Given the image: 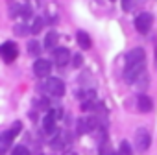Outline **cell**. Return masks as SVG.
I'll return each instance as SVG.
<instances>
[{
    "label": "cell",
    "instance_id": "7a4b0ae2",
    "mask_svg": "<svg viewBox=\"0 0 157 155\" xmlns=\"http://www.w3.org/2000/svg\"><path fill=\"white\" fill-rule=\"evenodd\" d=\"M43 89H44L50 96H56V98H61V96L65 94V91H67L65 83L59 80V78H48V80L44 81V85H43Z\"/></svg>",
    "mask_w": 157,
    "mask_h": 155
},
{
    "label": "cell",
    "instance_id": "484cf974",
    "mask_svg": "<svg viewBox=\"0 0 157 155\" xmlns=\"http://www.w3.org/2000/svg\"><path fill=\"white\" fill-rule=\"evenodd\" d=\"M41 155H43V153H41Z\"/></svg>",
    "mask_w": 157,
    "mask_h": 155
},
{
    "label": "cell",
    "instance_id": "603a6c76",
    "mask_svg": "<svg viewBox=\"0 0 157 155\" xmlns=\"http://www.w3.org/2000/svg\"><path fill=\"white\" fill-rule=\"evenodd\" d=\"M122 8H124L126 11H129V9H131V0H122Z\"/></svg>",
    "mask_w": 157,
    "mask_h": 155
},
{
    "label": "cell",
    "instance_id": "ffe728a7",
    "mask_svg": "<svg viewBox=\"0 0 157 155\" xmlns=\"http://www.w3.org/2000/svg\"><path fill=\"white\" fill-rule=\"evenodd\" d=\"M11 155H32V153H30V149L26 146H15L13 151H11Z\"/></svg>",
    "mask_w": 157,
    "mask_h": 155
},
{
    "label": "cell",
    "instance_id": "30bf717a",
    "mask_svg": "<svg viewBox=\"0 0 157 155\" xmlns=\"http://www.w3.org/2000/svg\"><path fill=\"white\" fill-rule=\"evenodd\" d=\"M50 72H52V63H50L48 59L37 57V61L33 63V74H35L37 78H46Z\"/></svg>",
    "mask_w": 157,
    "mask_h": 155
},
{
    "label": "cell",
    "instance_id": "ac0fdd59",
    "mask_svg": "<svg viewBox=\"0 0 157 155\" xmlns=\"http://www.w3.org/2000/svg\"><path fill=\"white\" fill-rule=\"evenodd\" d=\"M43 26H44V21H43L41 17H37V19L33 21V26H32V33H39V32L43 30Z\"/></svg>",
    "mask_w": 157,
    "mask_h": 155
},
{
    "label": "cell",
    "instance_id": "277c9868",
    "mask_svg": "<svg viewBox=\"0 0 157 155\" xmlns=\"http://www.w3.org/2000/svg\"><path fill=\"white\" fill-rule=\"evenodd\" d=\"M144 70H146V63H140V65H135V66H126L124 68V80L128 83H137L144 76Z\"/></svg>",
    "mask_w": 157,
    "mask_h": 155
},
{
    "label": "cell",
    "instance_id": "8992f818",
    "mask_svg": "<svg viewBox=\"0 0 157 155\" xmlns=\"http://www.w3.org/2000/svg\"><path fill=\"white\" fill-rule=\"evenodd\" d=\"M96 126H98V122L94 116H82L76 122V131H78V135H85V133L93 131Z\"/></svg>",
    "mask_w": 157,
    "mask_h": 155
},
{
    "label": "cell",
    "instance_id": "d6986e66",
    "mask_svg": "<svg viewBox=\"0 0 157 155\" xmlns=\"http://www.w3.org/2000/svg\"><path fill=\"white\" fill-rule=\"evenodd\" d=\"M15 33L17 35H26V33H32V28H28L26 24H17L15 26Z\"/></svg>",
    "mask_w": 157,
    "mask_h": 155
},
{
    "label": "cell",
    "instance_id": "5bb4252c",
    "mask_svg": "<svg viewBox=\"0 0 157 155\" xmlns=\"http://www.w3.org/2000/svg\"><path fill=\"white\" fill-rule=\"evenodd\" d=\"M76 41H78V44H80L83 50H89V48L93 46V41H91L89 33H87V32H82V30L76 33Z\"/></svg>",
    "mask_w": 157,
    "mask_h": 155
},
{
    "label": "cell",
    "instance_id": "7402d4cb",
    "mask_svg": "<svg viewBox=\"0 0 157 155\" xmlns=\"http://www.w3.org/2000/svg\"><path fill=\"white\" fill-rule=\"evenodd\" d=\"M82 63H83V57L80 55V54H76V55H72V65L78 68V66H82Z\"/></svg>",
    "mask_w": 157,
    "mask_h": 155
},
{
    "label": "cell",
    "instance_id": "cb8c5ba5",
    "mask_svg": "<svg viewBox=\"0 0 157 155\" xmlns=\"http://www.w3.org/2000/svg\"><path fill=\"white\" fill-rule=\"evenodd\" d=\"M111 155H118V151H117V153H111Z\"/></svg>",
    "mask_w": 157,
    "mask_h": 155
},
{
    "label": "cell",
    "instance_id": "8fae6325",
    "mask_svg": "<svg viewBox=\"0 0 157 155\" xmlns=\"http://www.w3.org/2000/svg\"><path fill=\"white\" fill-rule=\"evenodd\" d=\"M70 59H72V55H70V50H68V48L59 46V48L54 50V61H56L57 66H65V65H68Z\"/></svg>",
    "mask_w": 157,
    "mask_h": 155
},
{
    "label": "cell",
    "instance_id": "3957f363",
    "mask_svg": "<svg viewBox=\"0 0 157 155\" xmlns=\"http://www.w3.org/2000/svg\"><path fill=\"white\" fill-rule=\"evenodd\" d=\"M150 144H151V137H150L148 129L146 127H139L135 131V148H137V151L144 153L150 148Z\"/></svg>",
    "mask_w": 157,
    "mask_h": 155
},
{
    "label": "cell",
    "instance_id": "e0dca14e",
    "mask_svg": "<svg viewBox=\"0 0 157 155\" xmlns=\"http://www.w3.org/2000/svg\"><path fill=\"white\" fill-rule=\"evenodd\" d=\"M118 155H133V148L128 140H122L118 146Z\"/></svg>",
    "mask_w": 157,
    "mask_h": 155
},
{
    "label": "cell",
    "instance_id": "44dd1931",
    "mask_svg": "<svg viewBox=\"0 0 157 155\" xmlns=\"http://www.w3.org/2000/svg\"><path fill=\"white\" fill-rule=\"evenodd\" d=\"M33 13H32V8L30 6H21V17L26 21V19H30Z\"/></svg>",
    "mask_w": 157,
    "mask_h": 155
},
{
    "label": "cell",
    "instance_id": "2e32d148",
    "mask_svg": "<svg viewBox=\"0 0 157 155\" xmlns=\"http://www.w3.org/2000/svg\"><path fill=\"white\" fill-rule=\"evenodd\" d=\"M26 50H28V54H30V55H33V57H39V55H41V50H43V46L39 44V41L32 39V41H28V44H26Z\"/></svg>",
    "mask_w": 157,
    "mask_h": 155
},
{
    "label": "cell",
    "instance_id": "d4e9b609",
    "mask_svg": "<svg viewBox=\"0 0 157 155\" xmlns=\"http://www.w3.org/2000/svg\"><path fill=\"white\" fill-rule=\"evenodd\" d=\"M70 155H76V153H70Z\"/></svg>",
    "mask_w": 157,
    "mask_h": 155
},
{
    "label": "cell",
    "instance_id": "ba28073f",
    "mask_svg": "<svg viewBox=\"0 0 157 155\" xmlns=\"http://www.w3.org/2000/svg\"><path fill=\"white\" fill-rule=\"evenodd\" d=\"M133 24H135V30L139 33H148L150 32V26H151V15L146 13V11H142V13H139L135 17V22Z\"/></svg>",
    "mask_w": 157,
    "mask_h": 155
},
{
    "label": "cell",
    "instance_id": "7c38bea8",
    "mask_svg": "<svg viewBox=\"0 0 157 155\" xmlns=\"http://www.w3.org/2000/svg\"><path fill=\"white\" fill-rule=\"evenodd\" d=\"M151 107H153V102H151L150 96H146V94H139L137 96V109L140 113H150Z\"/></svg>",
    "mask_w": 157,
    "mask_h": 155
},
{
    "label": "cell",
    "instance_id": "9a60e30c",
    "mask_svg": "<svg viewBox=\"0 0 157 155\" xmlns=\"http://www.w3.org/2000/svg\"><path fill=\"white\" fill-rule=\"evenodd\" d=\"M57 39H59L57 32H48L46 37H44V43H43V48H46V50H54V46L57 44Z\"/></svg>",
    "mask_w": 157,
    "mask_h": 155
},
{
    "label": "cell",
    "instance_id": "9c48e42d",
    "mask_svg": "<svg viewBox=\"0 0 157 155\" xmlns=\"http://www.w3.org/2000/svg\"><path fill=\"white\" fill-rule=\"evenodd\" d=\"M56 122H57L56 111H48V113L43 116V131H44L46 135H56V133H57Z\"/></svg>",
    "mask_w": 157,
    "mask_h": 155
},
{
    "label": "cell",
    "instance_id": "6da1fadb",
    "mask_svg": "<svg viewBox=\"0 0 157 155\" xmlns=\"http://www.w3.org/2000/svg\"><path fill=\"white\" fill-rule=\"evenodd\" d=\"M21 127H22V124L21 122H15L10 129H6V131L0 133V153H4L8 149V146L15 140V137L21 133Z\"/></svg>",
    "mask_w": 157,
    "mask_h": 155
},
{
    "label": "cell",
    "instance_id": "5b68a950",
    "mask_svg": "<svg viewBox=\"0 0 157 155\" xmlns=\"http://www.w3.org/2000/svg\"><path fill=\"white\" fill-rule=\"evenodd\" d=\"M0 55H2V59H4L6 63H13V61L17 59V55H19L17 44H15L13 41H8V43H4V44H0Z\"/></svg>",
    "mask_w": 157,
    "mask_h": 155
},
{
    "label": "cell",
    "instance_id": "52a82bcc",
    "mask_svg": "<svg viewBox=\"0 0 157 155\" xmlns=\"http://www.w3.org/2000/svg\"><path fill=\"white\" fill-rule=\"evenodd\" d=\"M140 63H146V52L142 48H133L126 54V66H135Z\"/></svg>",
    "mask_w": 157,
    "mask_h": 155
},
{
    "label": "cell",
    "instance_id": "4fadbf2b",
    "mask_svg": "<svg viewBox=\"0 0 157 155\" xmlns=\"http://www.w3.org/2000/svg\"><path fill=\"white\" fill-rule=\"evenodd\" d=\"M68 135L67 133H63V131H57L56 135H54V138H52V148L54 149H63L67 144H68Z\"/></svg>",
    "mask_w": 157,
    "mask_h": 155
}]
</instances>
